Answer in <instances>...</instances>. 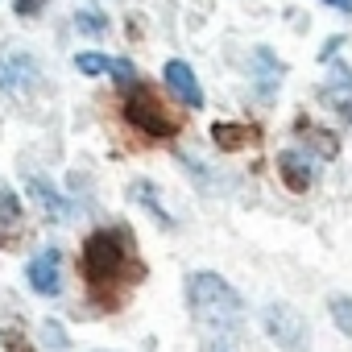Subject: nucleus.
Masks as SVG:
<instances>
[{
  "label": "nucleus",
  "instance_id": "14",
  "mask_svg": "<svg viewBox=\"0 0 352 352\" xmlns=\"http://www.w3.org/2000/svg\"><path fill=\"white\" fill-rule=\"evenodd\" d=\"M75 67L83 75H108L112 71V58L108 54H96V50H83V54H75Z\"/></svg>",
  "mask_w": 352,
  "mask_h": 352
},
{
  "label": "nucleus",
  "instance_id": "9",
  "mask_svg": "<svg viewBox=\"0 0 352 352\" xmlns=\"http://www.w3.org/2000/svg\"><path fill=\"white\" fill-rule=\"evenodd\" d=\"M129 195H133V199H137V204H141V208H145V212H149V216H153V220H157V224L166 228V232L174 228V216H170V212L162 208V199H157V187H153V183L137 179V183L129 187Z\"/></svg>",
  "mask_w": 352,
  "mask_h": 352
},
{
  "label": "nucleus",
  "instance_id": "2",
  "mask_svg": "<svg viewBox=\"0 0 352 352\" xmlns=\"http://www.w3.org/2000/svg\"><path fill=\"white\" fill-rule=\"evenodd\" d=\"M187 307L199 323L204 352H241L245 331V302L220 274H191L187 278Z\"/></svg>",
  "mask_w": 352,
  "mask_h": 352
},
{
  "label": "nucleus",
  "instance_id": "19",
  "mask_svg": "<svg viewBox=\"0 0 352 352\" xmlns=\"http://www.w3.org/2000/svg\"><path fill=\"white\" fill-rule=\"evenodd\" d=\"M0 344H5L9 352H30V344H25L21 336H13V331H0Z\"/></svg>",
  "mask_w": 352,
  "mask_h": 352
},
{
  "label": "nucleus",
  "instance_id": "1",
  "mask_svg": "<svg viewBox=\"0 0 352 352\" xmlns=\"http://www.w3.org/2000/svg\"><path fill=\"white\" fill-rule=\"evenodd\" d=\"M79 274L91 290V298H104L108 307L120 302V290H129L133 282L145 278V265L137 257V245H133V232L120 224V228H96L87 241H83V253H79Z\"/></svg>",
  "mask_w": 352,
  "mask_h": 352
},
{
  "label": "nucleus",
  "instance_id": "13",
  "mask_svg": "<svg viewBox=\"0 0 352 352\" xmlns=\"http://www.w3.org/2000/svg\"><path fill=\"white\" fill-rule=\"evenodd\" d=\"M327 311H331L336 327H340L344 336H352V298H344V294H331V298H327Z\"/></svg>",
  "mask_w": 352,
  "mask_h": 352
},
{
  "label": "nucleus",
  "instance_id": "3",
  "mask_svg": "<svg viewBox=\"0 0 352 352\" xmlns=\"http://www.w3.org/2000/svg\"><path fill=\"white\" fill-rule=\"evenodd\" d=\"M124 120L137 133H149V137H179L183 133V112H174L149 87H129V96H124Z\"/></svg>",
  "mask_w": 352,
  "mask_h": 352
},
{
  "label": "nucleus",
  "instance_id": "11",
  "mask_svg": "<svg viewBox=\"0 0 352 352\" xmlns=\"http://www.w3.org/2000/svg\"><path fill=\"white\" fill-rule=\"evenodd\" d=\"M253 63H257V71H253V75L261 79V96H274V79L282 75L278 58H274V54H270V50L261 46V50H253Z\"/></svg>",
  "mask_w": 352,
  "mask_h": 352
},
{
  "label": "nucleus",
  "instance_id": "16",
  "mask_svg": "<svg viewBox=\"0 0 352 352\" xmlns=\"http://www.w3.org/2000/svg\"><path fill=\"white\" fill-rule=\"evenodd\" d=\"M307 137H311V141L319 145V153H323V157H336V149H340V141H336V137H331L327 129H315V133H307Z\"/></svg>",
  "mask_w": 352,
  "mask_h": 352
},
{
  "label": "nucleus",
  "instance_id": "15",
  "mask_svg": "<svg viewBox=\"0 0 352 352\" xmlns=\"http://www.w3.org/2000/svg\"><path fill=\"white\" fill-rule=\"evenodd\" d=\"M75 25L87 30V34H104V30H108V21H104L100 13H91V9H79V13H75Z\"/></svg>",
  "mask_w": 352,
  "mask_h": 352
},
{
  "label": "nucleus",
  "instance_id": "6",
  "mask_svg": "<svg viewBox=\"0 0 352 352\" xmlns=\"http://www.w3.org/2000/svg\"><path fill=\"white\" fill-rule=\"evenodd\" d=\"M25 278L38 294H58L63 278H58V249H42L30 265H25Z\"/></svg>",
  "mask_w": 352,
  "mask_h": 352
},
{
  "label": "nucleus",
  "instance_id": "20",
  "mask_svg": "<svg viewBox=\"0 0 352 352\" xmlns=\"http://www.w3.org/2000/svg\"><path fill=\"white\" fill-rule=\"evenodd\" d=\"M323 5H331V9H340V13H352V0H323Z\"/></svg>",
  "mask_w": 352,
  "mask_h": 352
},
{
  "label": "nucleus",
  "instance_id": "5",
  "mask_svg": "<svg viewBox=\"0 0 352 352\" xmlns=\"http://www.w3.org/2000/svg\"><path fill=\"white\" fill-rule=\"evenodd\" d=\"M166 87H170L174 100H183L187 108H204V87H199L195 71H191L183 58H170V63H166Z\"/></svg>",
  "mask_w": 352,
  "mask_h": 352
},
{
  "label": "nucleus",
  "instance_id": "8",
  "mask_svg": "<svg viewBox=\"0 0 352 352\" xmlns=\"http://www.w3.org/2000/svg\"><path fill=\"white\" fill-rule=\"evenodd\" d=\"M212 141H216V149H224V153H241V149L261 145V133H257L253 124H212Z\"/></svg>",
  "mask_w": 352,
  "mask_h": 352
},
{
  "label": "nucleus",
  "instance_id": "10",
  "mask_svg": "<svg viewBox=\"0 0 352 352\" xmlns=\"http://www.w3.org/2000/svg\"><path fill=\"white\" fill-rule=\"evenodd\" d=\"M323 104L327 108H344V104H352V71L344 67V63H336L331 67V79H327V87H323Z\"/></svg>",
  "mask_w": 352,
  "mask_h": 352
},
{
  "label": "nucleus",
  "instance_id": "4",
  "mask_svg": "<svg viewBox=\"0 0 352 352\" xmlns=\"http://www.w3.org/2000/svg\"><path fill=\"white\" fill-rule=\"evenodd\" d=\"M265 331L274 336V344H282L286 352H307V319L286 307V302H270L265 307Z\"/></svg>",
  "mask_w": 352,
  "mask_h": 352
},
{
  "label": "nucleus",
  "instance_id": "18",
  "mask_svg": "<svg viewBox=\"0 0 352 352\" xmlns=\"http://www.w3.org/2000/svg\"><path fill=\"white\" fill-rule=\"evenodd\" d=\"M42 5H46V0H13L17 17H38V13H42Z\"/></svg>",
  "mask_w": 352,
  "mask_h": 352
},
{
  "label": "nucleus",
  "instance_id": "7",
  "mask_svg": "<svg viewBox=\"0 0 352 352\" xmlns=\"http://www.w3.org/2000/svg\"><path fill=\"white\" fill-rule=\"evenodd\" d=\"M278 174H282V183H286L290 191H298V195L315 183V166H311L302 153H294V149L278 153Z\"/></svg>",
  "mask_w": 352,
  "mask_h": 352
},
{
  "label": "nucleus",
  "instance_id": "12",
  "mask_svg": "<svg viewBox=\"0 0 352 352\" xmlns=\"http://www.w3.org/2000/svg\"><path fill=\"white\" fill-rule=\"evenodd\" d=\"M30 191L38 195V204H42V212H46V216H67L63 195H58L54 187H46V179H38V174H34V179H30Z\"/></svg>",
  "mask_w": 352,
  "mask_h": 352
},
{
  "label": "nucleus",
  "instance_id": "17",
  "mask_svg": "<svg viewBox=\"0 0 352 352\" xmlns=\"http://www.w3.org/2000/svg\"><path fill=\"white\" fill-rule=\"evenodd\" d=\"M108 75H112L116 83H133V79H137V71H133L129 58H112V71H108Z\"/></svg>",
  "mask_w": 352,
  "mask_h": 352
}]
</instances>
